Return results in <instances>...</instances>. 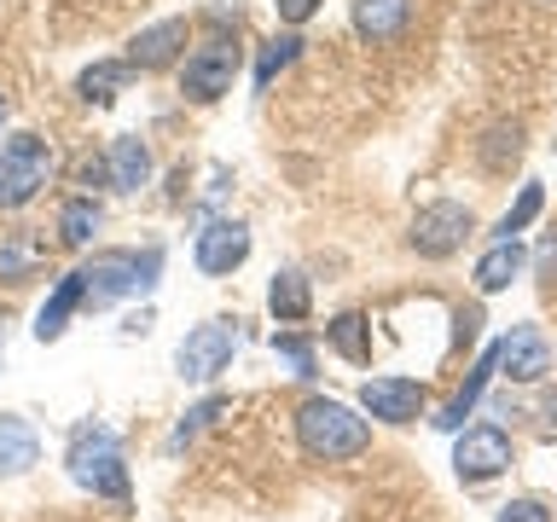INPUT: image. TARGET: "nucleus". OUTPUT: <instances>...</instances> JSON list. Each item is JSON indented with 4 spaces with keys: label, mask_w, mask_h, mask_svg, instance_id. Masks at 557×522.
Wrapping results in <instances>:
<instances>
[{
    "label": "nucleus",
    "mask_w": 557,
    "mask_h": 522,
    "mask_svg": "<svg viewBox=\"0 0 557 522\" xmlns=\"http://www.w3.org/2000/svg\"><path fill=\"white\" fill-rule=\"evenodd\" d=\"M296 442H302L308 459L343 464V459H360V452L372 447V424H366L355 407H343V400L313 395L296 407Z\"/></svg>",
    "instance_id": "nucleus-1"
},
{
    "label": "nucleus",
    "mask_w": 557,
    "mask_h": 522,
    "mask_svg": "<svg viewBox=\"0 0 557 522\" xmlns=\"http://www.w3.org/2000/svg\"><path fill=\"white\" fill-rule=\"evenodd\" d=\"M64 470H70V482L87 487L94 499L128 505V464H122L116 430H104V424H76V430H70V447H64Z\"/></svg>",
    "instance_id": "nucleus-2"
},
{
    "label": "nucleus",
    "mask_w": 557,
    "mask_h": 522,
    "mask_svg": "<svg viewBox=\"0 0 557 522\" xmlns=\"http://www.w3.org/2000/svg\"><path fill=\"white\" fill-rule=\"evenodd\" d=\"M87 302L104 308V302H122V296H146L163 273V250L146 244V250H99L87 261Z\"/></svg>",
    "instance_id": "nucleus-3"
},
{
    "label": "nucleus",
    "mask_w": 557,
    "mask_h": 522,
    "mask_svg": "<svg viewBox=\"0 0 557 522\" xmlns=\"http://www.w3.org/2000/svg\"><path fill=\"white\" fill-rule=\"evenodd\" d=\"M52 181V146L41 134L0 139V209H24Z\"/></svg>",
    "instance_id": "nucleus-4"
},
{
    "label": "nucleus",
    "mask_w": 557,
    "mask_h": 522,
    "mask_svg": "<svg viewBox=\"0 0 557 522\" xmlns=\"http://www.w3.org/2000/svg\"><path fill=\"white\" fill-rule=\"evenodd\" d=\"M238 348V320H203L198 331H186V343L174 348V372L186 383H215L233 365Z\"/></svg>",
    "instance_id": "nucleus-5"
},
{
    "label": "nucleus",
    "mask_w": 557,
    "mask_h": 522,
    "mask_svg": "<svg viewBox=\"0 0 557 522\" xmlns=\"http://www.w3.org/2000/svg\"><path fill=\"white\" fill-rule=\"evenodd\" d=\"M476 233V215H470L465 203H453V198H442V203H424L412 215V233H407V244L424 261H447L453 250H459V244Z\"/></svg>",
    "instance_id": "nucleus-6"
},
{
    "label": "nucleus",
    "mask_w": 557,
    "mask_h": 522,
    "mask_svg": "<svg viewBox=\"0 0 557 522\" xmlns=\"http://www.w3.org/2000/svg\"><path fill=\"white\" fill-rule=\"evenodd\" d=\"M233 76H238V41L233 35H209L198 52H186V70H181V94L186 99H221L233 94Z\"/></svg>",
    "instance_id": "nucleus-7"
},
{
    "label": "nucleus",
    "mask_w": 557,
    "mask_h": 522,
    "mask_svg": "<svg viewBox=\"0 0 557 522\" xmlns=\"http://www.w3.org/2000/svg\"><path fill=\"white\" fill-rule=\"evenodd\" d=\"M505 464H511V435H505L499 424L465 430L459 447H453V470H459V482H494Z\"/></svg>",
    "instance_id": "nucleus-8"
},
{
    "label": "nucleus",
    "mask_w": 557,
    "mask_h": 522,
    "mask_svg": "<svg viewBox=\"0 0 557 522\" xmlns=\"http://www.w3.org/2000/svg\"><path fill=\"white\" fill-rule=\"evenodd\" d=\"M494 360H499V372L511 383H540L552 372V343H546V331H540V325H511L494 343Z\"/></svg>",
    "instance_id": "nucleus-9"
},
{
    "label": "nucleus",
    "mask_w": 557,
    "mask_h": 522,
    "mask_svg": "<svg viewBox=\"0 0 557 522\" xmlns=\"http://www.w3.org/2000/svg\"><path fill=\"white\" fill-rule=\"evenodd\" d=\"M191 261H198V273H209V278L238 273L244 261H250V226H244V221H209L203 233H198Z\"/></svg>",
    "instance_id": "nucleus-10"
},
{
    "label": "nucleus",
    "mask_w": 557,
    "mask_h": 522,
    "mask_svg": "<svg viewBox=\"0 0 557 522\" xmlns=\"http://www.w3.org/2000/svg\"><path fill=\"white\" fill-rule=\"evenodd\" d=\"M360 412L383 418V424H412V418L424 412V383H412V377H366Z\"/></svg>",
    "instance_id": "nucleus-11"
},
{
    "label": "nucleus",
    "mask_w": 557,
    "mask_h": 522,
    "mask_svg": "<svg viewBox=\"0 0 557 522\" xmlns=\"http://www.w3.org/2000/svg\"><path fill=\"white\" fill-rule=\"evenodd\" d=\"M186 41H191V24H186V17H163V24L139 29L134 41H128V64H134V70H163V64L181 59Z\"/></svg>",
    "instance_id": "nucleus-12"
},
{
    "label": "nucleus",
    "mask_w": 557,
    "mask_h": 522,
    "mask_svg": "<svg viewBox=\"0 0 557 522\" xmlns=\"http://www.w3.org/2000/svg\"><path fill=\"white\" fill-rule=\"evenodd\" d=\"M87 302V273H64L59 285H52V296L41 302V313H35V337L41 343H59L70 331V313H76Z\"/></svg>",
    "instance_id": "nucleus-13"
},
{
    "label": "nucleus",
    "mask_w": 557,
    "mask_h": 522,
    "mask_svg": "<svg viewBox=\"0 0 557 522\" xmlns=\"http://www.w3.org/2000/svg\"><path fill=\"white\" fill-rule=\"evenodd\" d=\"M104 163H111V191H139L151 181V151L139 134H116L104 146Z\"/></svg>",
    "instance_id": "nucleus-14"
},
{
    "label": "nucleus",
    "mask_w": 557,
    "mask_h": 522,
    "mask_svg": "<svg viewBox=\"0 0 557 522\" xmlns=\"http://www.w3.org/2000/svg\"><path fill=\"white\" fill-rule=\"evenodd\" d=\"M407 17H412V0H355V35L372 47L395 41L407 29Z\"/></svg>",
    "instance_id": "nucleus-15"
},
{
    "label": "nucleus",
    "mask_w": 557,
    "mask_h": 522,
    "mask_svg": "<svg viewBox=\"0 0 557 522\" xmlns=\"http://www.w3.org/2000/svg\"><path fill=\"white\" fill-rule=\"evenodd\" d=\"M41 459V435H35L17 412H0V476H24Z\"/></svg>",
    "instance_id": "nucleus-16"
},
{
    "label": "nucleus",
    "mask_w": 557,
    "mask_h": 522,
    "mask_svg": "<svg viewBox=\"0 0 557 522\" xmlns=\"http://www.w3.org/2000/svg\"><path fill=\"white\" fill-rule=\"evenodd\" d=\"M522 268H529V250H522L517 238H499L494 250L476 261V290H482V296L511 290V278H522Z\"/></svg>",
    "instance_id": "nucleus-17"
},
{
    "label": "nucleus",
    "mask_w": 557,
    "mask_h": 522,
    "mask_svg": "<svg viewBox=\"0 0 557 522\" xmlns=\"http://www.w3.org/2000/svg\"><path fill=\"white\" fill-rule=\"evenodd\" d=\"M494 372H499V360H494V348H487V355L476 360V372L465 377V389L453 395L447 407H442V412L430 418V424H435V430H465V418L476 412V400H482V389H487V377H494Z\"/></svg>",
    "instance_id": "nucleus-18"
},
{
    "label": "nucleus",
    "mask_w": 557,
    "mask_h": 522,
    "mask_svg": "<svg viewBox=\"0 0 557 522\" xmlns=\"http://www.w3.org/2000/svg\"><path fill=\"white\" fill-rule=\"evenodd\" d=\"M268 308H273V320H278V325H302L308 313H313V285H308L302 273H273Z\"/></svg>",
    "instance_id": "nucleus-19"
},
{
    "label": "nucleus",
    "mask_w": 557,
    "mask_h": 522,
    "mask_svg": "<svg viewBox=\"0 0 557 522\" xmlns=\"http://www.w3.org/2000/svg\"><path fill=\"white\" fill-rule=\"evenodd\" d=\"M522 146H529V134H522V122H494V128L482 134L476 157H482V169H487V174H511V163L522 157Z\"/></svg>",
    "instance_id": "nucleus-20"
},
{
    "label": "nucleus",
    "mask_w": 557,
    "mask_h": 522,
    "mask_svg": "<svg viewBox=\"0 0 557 522\" xmlns=\"http://www.w3.org/2000/svg\"><path fill=\"white\" fill-rule=\"evenodd\" d=\"M325 343L337 348L348 365H366L372 360V320H366V313H337V320L325 325Z\"/></svg>",
    "instance_id": "nucleus-21"
},
{
    "label": "nucleus",
    "mask_w": 557,
    "mask_h": 522,
    "mask_svg": "<svg viewBox=\"0 0 557 522\" xmlns=\"http://www.w3.org/2000/svg\"><path fill=\"white\" fill-rule=\"evenodd\" d=\"M134 76V64L128 59H99L94 70H82V82H76V94L87 99V104H111L116 94H122V82Z\"/></svg>",
    "instance_id": "nucleus-22"
},
{
    "label": "nucleus",
    "mask_w": 557,
    "mask_h": 522,
    "mask_svg": "<svg viewBox=\"0 0 557 522\" xmlns=\"http://www.w3.org/2000/svg\"><path fill=\"white\" fill-rule=\"evenodd\" d=\"M94 233H99V203L82 191V198H70V203L59 209V244H64V250H82Z\"/></svg>",
    "instance_id": "nucleus-23"
},
{
    "label": "nucleus",
    "mask_w": 557,
    "mask_h": 522,
    "mask_svg": "<svg viewBox=\"0 0 557 522\" xmlns=\"http://www.w3.org/2000/svg\"><path fill=\"white\" fill-rule=\"evenodd\" d=\"M540 209H546V186H540V181H522L517 203L499 215V226H494V233H499V238H517V233H529V221L540 215Z\"/></svg>",
    "instance_id": "nucleus-24"
},
{
    "label": "nucleus",
    "mask_w": 557,
    "mask_h": 522,
    "mask_svg": "<svg viewBox=\"0 0 557 522\" xmlns=\"http://www.w3.org/2000/svg\"><path fill=\"white\" fill-rule=\"evenodd\" d=\"M296 52H302V35H273V41L261 47V59H256V94H268L278 70L296 64Z\"/></svg>",
    "instance_id": "nucleus-25"
},
{
    "label": "nucleus",
    "mask_w": 557,
    "mask_h": 522,
    "mask_svg": "<svg viewBox=\"0 0 557 522\" xmlns=\"http://www.w3.org/2000/svg\"><path fill=\"white\" fill-rule=\"evenodd\" d=\"M221 412H226V395H209V400H198V407H191V412L181 418V430H174V442H169V447H186L191 435H198V430H209Z\"/></svg>",
    "instance_id": "nucleus-26"
},
{
    "label": "nucleus",
    "mask_w": 557,
    "mask_h": 522,
    "mask_svg": "<svg viewBox=\"0 0 557 522\" xmlns=\"http://www.w3.org/2000/svg\"><path fill=\"white\" fill-rule=\"evenodd\" d=\"M29 268H35V250L29 244H0V278H7V285H17V278H29Z\"/></svg>",
    "instance_id": "nucleus-27"
},
{
    "label": "nucleus",
    "mask_w": 557,
    "mask_h": 522,
    "mask_svg": "<svg viewBox=\"0 0 557 522\" xmlns=\"http://www.w3.org/2000/svg\"><path fill=\"white\" fill-rule=\"evenodd\" d=\"M273 348L296 365V377H313V348H308L302 337H273Z\"/></svg>",
    "instance_id": "nucleus-28"
},
{
    "label": "nucleus",
    "mask_w": 557,
    "mask_h": 522,
    "mask_svg": "<svg viewBox=\"0 0 557 522\" xmlns=\"http://www.w3.org/2000/svg\"><path fill=\"white\" fill-rule=\"evenodd\" d=\"M499 522H552V511L540 499H511V505H499Z\"/></svg>",
    "instance_id": "nucleus-29"
},
{
    "label": "nucleus",
    "mask_w": 557,
    "mask_h": 522,
    "mask_svg": "<svg viewBox=\"0 0 557 522\" xmlns=\"http://www.w3.org/2000/svg\"><path fill=\"white\" fill-rule=\"evenodd\" d=\"M273 12L285 17V24H308V17L320 12V0H273Z\"/></svg>",
    "instance_id": "nucleus-30"
},
{
    "label": "nucleus",
    "mask_w": 557,
    "mask_h": 522,
    "mask_svg": "<svg viewBox=\"0 0 557 522\" xmlns=\"http://www.w3.org/2000/svg\"><path fill=\"white\" fill-rule=\"evenodd\" d=\"M476 331H482V308H459V325H453V343H476Z\"/></svg>",
    "instance_id": "nucleus-31"
},
{
    "label": "nucleus",
    "mask_w": 557,
    "mask_h": 522,
    "mask_svg": "<svg viewBox=\"0 0 557 522\" xmlns=\"http://www.w3.org/2000/svg\"><path fill=\"white\" fill-rule=\"evenodd\" d=\"M540 273H546L552 285H557V233H552L546 244H540Z\"/></svg>",
    "instance_id": "nucleus-32"
},
{
    "label": "nucleus",
    "mask_w": 557,
    "mask_h": 522,
    "mask_svg": "<svg viewBox=\"0 0 557 522\" xmlns=\"http://www.w3.org/2000/svg\"><path fill=\"white\" fill-rule=\"evenodd\" d=\"M0 122H7V94H0Z\"/></svg>",
    "instance_id": "nucleus-33"
}]
</instances>
